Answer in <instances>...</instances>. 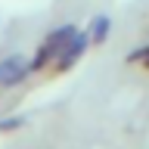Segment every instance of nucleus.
<instances>
[{
  "label": "nucleus",
  "mask_w": 149,
  "mask_h": 149,
  "mask_svg": "<svg viewBox=\"0 0 149 149\" xmlns=\"http://www.w3.org/2000/svg\"><path fill=\"white\" fill-rule=\"evenodd\" d=\"M106 34H109V19H96V28H93V37H96V40H106Z\"/></svg>",
  "instance_id": "obj_1"
}]
</instances>
